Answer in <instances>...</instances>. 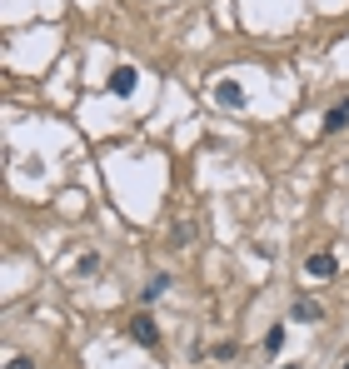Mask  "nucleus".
<instances>
[{
    "label": "nucleus",
    "instance_id": "1",
    "mask_svg": "<svg viewBox=\"0 0 349 369\" xmlns=\"http://www.w3.org/2000/svg\"><path fill=\"white\" fill-rule=\"evenodd\" d=\"M130 339H135V344H145V349H155V344H160V325H155V314H145V309L135 314V320H130Z\"/></svg>",
    "mask_w": 349,
    "mask_h": 369
},
{
    "label": "nucleus",
    "instance_id": "2",
    "mask_svg": "<svg viewBox=\"0 0 349 369\" xmlns=\"http://www.w3.org/2000/svg\"><path fill=\"white\" fill-rule=\"evenodd\" d=\"M334 270H339V259H334L329 250H319V254H310V259H305V275H310V280H329Z\"/></svg>",
    "mask_w": 349,
    "mask_h": 369
},
{
    "label": "nucleus",
    "instance_id": "3",
    "mask_svg": "<svg viewBox=\"0 0 349 369\" xmlns=\"http://www.w3.org/2000/svg\"><path fill=\"white\" fill-rule=\"evenodd\" d=\"M135 85H140L135 65H115V70H110V90H115V95H135Z\"/></svg>",
    "mask_w": 349,
    "mask_h": 369
},
{
    "label": "nucleus",
    "instance_id": "4",
    "mask_svg": "<svg viewBox=\"0 0 349 369\" xmlns=\"http://www.w3.org/2000/svg\"><path fill=\"white\" fill-rule=\"evenodd\" d=\"M289 320H300V325H319V320H324V304H315V299H295Z\"/></svg>",
    "mask_w": 349,
    "mask_h": 369
},
{
    "label": "nucleus",
    "instance_id": "5",
    "mask_svg": "<svg viewBox=\"0 0 349 369\" xmlns=\"http://www.w3.org/2000/svg\"><path fill=\"white\" fill-rule=\"evenodd\" d=\"M215 100H220V105H229V110H240V105H245V85L220 80V85H215Z\"/></svg>",
    "mask_w": 349,
    "mask_h": 369
},
{
    "label": "nucleus",
    "instance_id": "6",
    "mask_svg": "<svg viewBox=\"0 0 349 369\" xmlns=\"http://www.w3.org/2000/svg\"><path fill=\"white\" fill-rule=\"evenodd\" d=\"M344 125H349V105H334V110L324 115V130H329V135H339Z\"/></svg>",
    "mask_w": 349,
    "mask_h": 369
},
{
    "label": "nucleus",
    "instance_id": "7",
    "mask_svg": "<svg viewBox=\"0 0 349 369\" xmlns=\"http://www.w3.org/2000/svg\"><path fill=\"white\" fill-rule=\"evenodd\" d=\"M165 290H170V275H155V280H145V290H140V299L150 304V299H160Z\"/></svg>",
    "mask_w": 349,
    "mask_h": 369
},
{
    "label": "nucleus",
    "instance_id": "8",
    "mask_svg": "<svg viewBox=\"0 0 349 369\" xmlns=\"http://www.w3.org/2000/svg\"><path fill=\"white\" fill-rule=\"evenodd\" d=\"M284 349V325H274L269 335H265V354H279Z\"/></svg>",
    "mask_w": 349,
    "mask_h": 369
},
{
    "label": "nucleus",
    "instance_id": "9",
    "mask_svg": "<svg viewBox=\"0 0 349 369\" xmlns=\"http://www.w3.org/2000/svg\"><path fill=\"white\" fill-rule=\"evenodd\" d=\"M75 275H100V254H80L75 259Z\"/></svg>",
    "mask_w": 349,
    "mask_h": 369
},
{
    "label": "nucleus",
    "instance_id": "10",
    "mask_svg": "<svg viewBox=\"0 0 349 369\" xmlns=\"http://www.w3.org/2000/svg\"><path fill=\"white\" fill-rule=\"evenodd\" d=\"M11 369H35V364H30V359H20V354H15V359H11Z\"/></svg>",
    "mask_w": 349,
    "mask_h": 369
},
{
    "label": "nucleus",
    "instance_id": "11",
    "mask_svg": "<svg viewBox=\"0 0 349 369\" xmlns=\"http://www.w3.org/2000/svg\"><path fill=\"white\" fill-rule=\"evenodd\" d=\"M284 369H305V364H284Z\"/></svg>",
    "mask_w": 349,
    "mask_h": 369
},
{
    "label": "nucleus",
    "instance_id": "12",
    "mask_svg": "<svg viewBox=\"0 0 349 369\" xmlns=\"http://www.w3.org/2000/svg\"><path fill=\"white\" fill-rule=\"evenodd\" d=\"M339 369H349V359H344V364H339Z\"/></svg>",
    "mask_w": 349,
    "mask_h": 369
}]
</instances>
